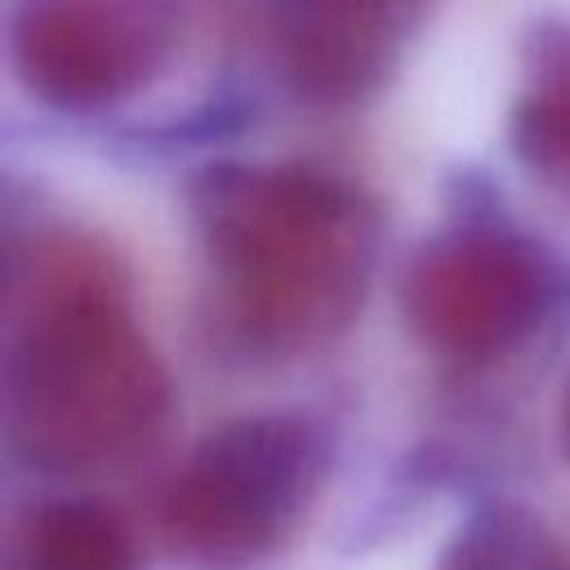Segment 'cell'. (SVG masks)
<instances>
[{"label": "cell", "mask_w": 570, "mask_h": 570, "mask_svg": "<svg viewBox=\"0 0 570 570\" xmlns=\"http://www.w3.org/2000/svg\"><path fill=\"white\" fill-rule=\"evenodd\" d=\"M174 387L102 258L45 249L13 307L4 432L22 463L98 476L138 463L165 432Z\"/></svg>", "instance_id": "cell-1"}, {"label": "cell", "mask_w": 570, "mask_h": 570, "mask_svg": "<svg viewBox=\"0 0 570 570\" xmlns=\"http://www.w3.org/2000/svg\"><path fill=\"white\" fill-rule=\"evenodd\" d=\"M196 232L227 325L272 352L343 334L370 289L379 209L307 165H227L196 191Z\"/></svg>", "instance_id": "cell-2"}, {"label": "cell", "mask_w": 570, "mask_h": 570, "mask_svg": "<svg viewBox=\"0 0 570 570\" xmlns=\"http://www.w3.org/2000/svg\"><path fill=\"white\" fill-rule=\"evenodd\" d=\"M330 468L325 432L298 414L214 428L178 468L160 530L191 570H254L307 517Z\"/></svg>", "instance_id": "cell-3"}, {"label": "cell", "mask_w": 570, "mask_h": 570, "mask_svg": "<svg viewBox=\"0 0 570 570\" xmlns=\"http://www.w3.org/2000/svg\"><path fill=\"white\" fill-rule=\"evenodd\" d=\"M557 298L539 245L503 227H459L419 249L405 276L410 330L441 356L485 365L521 347Z\"/></svg>", "instance_id": "cell-4"}, {"label": "cell", "mask_w": 570, "mask_h": 570, "mask_svg": "<svg viewBox=\"0 0 570 570\" xmlns=\"http://www.w3.org/2000/svg\"><path fill=\"white\" fill-rule=\"evenodd\" d=\"M174 45L165 0H18L13 67L62 111H98L138 94Z\"/></svg>", "instance_id": "cell-5"}, {"label": "cell", "mask_w": 570, "mask_h": 570, "mask_svg": "<svg viewBox=\"0 0 570 570\" xmlns=\"http://www.w3.org/2000/svg\"><path fill=\"white\" fill-rule=\"evenodd\" d=\"M423 13L428 0H267V31L294 94L352 102L387 80Z\"/></svg>", "instance_id": "cell-6"}, {"label": "cell", "mask_w": 570, "mask_h": 570, "mask_svg": "<svg viewBox=\"0 0 570 570\" xmlns=\"http://www.w3.org/2000/svg\"><path fill=\"white\" fill-rule=\"evenodd\" d=\"M13 570H138V548L107 503L53 499L22 521Z\"/></svg>", "instance_id": "cell-7"}, {"label": "cell", "mask_w": 570, "mask_h": 570, "mask_svg": "<svg viewBox=\"0 0 570 570\" xmlns=\"http://www.w3.org/2000/svg\"><path fill=\"white\" fill-rule=\"evenodd\" d=\"M512 147L530 174L570 191V27L534 40L530 76L512 107Z\"/></svg>", "instance_id": "cell-8"}, {"label": "cell", "mask_w": 570, "mask_h": 570, "mask_svg": "<svg viewBox=\"0 0 570 570\" xmlns=\"http://www.w3.org/2000/svg\"><path fill=\"white\" fill-rule=\"evenodd\" d=\"M436 570H570V561L539 517L499 503L459 525Z\"/></svg>", "instance_id": "cell-9"}, {"label": "cell", "mask_w": 570, "mask_h": 570, "mask_svg": "<svg viewBox=\"0 0 570 570\" xmlns=\"http://www.w3.org/2000/svg\"><path fill=\"white\" fill-rule=\"evenodd\" d=\"M561 445H566V454H570V383H566V392H561Z\"/></svg>", "instance_id": "cell-10"}]
</instances>
